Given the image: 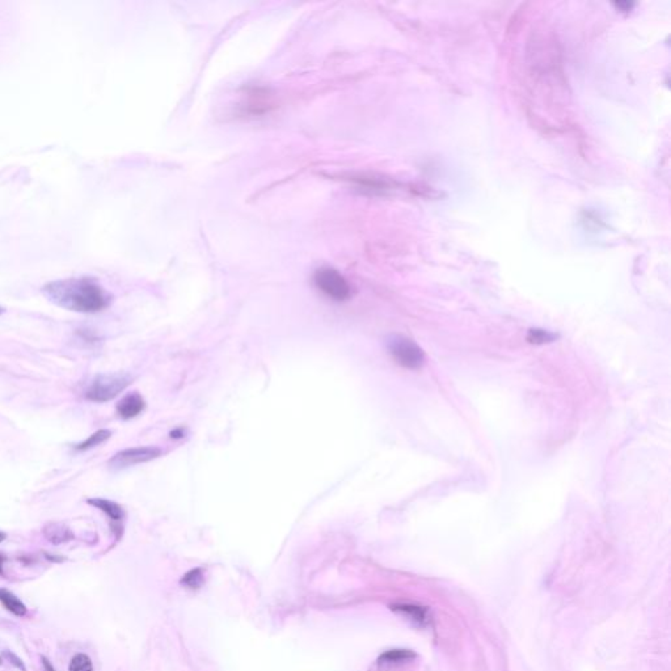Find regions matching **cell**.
<instances>
[{
    "label": "cell",
    "instance_id": "cell-1",
    "mask_svg": "<svg viewBox=\"0 0 671 671\" xmlns=\"http://www.w3.org/2000/svg\"><path fill=\"white\" fill-rule=\"evenodd\" d=\"M43 293L55 306L79 314H98L111 303L109 293L91 277L53 281L43 287Z\"/></svg>",
    "mask_w": 671,
    "mask_h": 671
},
{
    "label": "cell",
    "instance_id": "cell-2",
    "mask_svg": "<svg viewBox=\"0 0 671 671\" xmlns=\"http://www.w3.org/2000/svg\"><path fill=\"white\" fill-rule=\"evenodd\" d=\"M132 382V375L126 373L96 375L86 388L84 397L93 403H107L118 396Z\"/></svg>",
    "mask_w": 671,
    "mask_h": 671
},
{
    "label": "cell",
    "instance_id": "cell-3",
    "mask_svg": "<svg viewBox=\"0 0 671 671\" xmlns=\"http://www.w3.org/2000/svg\"><path fill=\"white\" fill-rule=\"evenodd\" d=\"M387 349L391 354V357L396 361L397 364L409 370L419 369L425 361V354L417 344H415L412 340H408L403 336L395 334L388 337Z\"/></svg>",
    "mask_w": 671,
    "mask_h": 671
},
{
    "label": "cell",
    "instance_id": "cell-4",
    "mask_svg": "<svg viewBox=\"0 0 671 671\" xmlns=\"http://www.w3.org/2000/svg\"><path fill=\"white\" fill-rule=\"evenodd\" d=\"M315 286L327 297L336 300L344 302L350 298L352 290L346 278L332 268H321L314 275Z\"/></svg>",
    "mask_w": 671,
    "mask_h": 671
},
{
    "label": "cell",
    "instance_id": "cell-5",
    "mask_svg": "<svg viewBox=\"0 0 671 671\" xmlns=\"http://www.w3.org/2000/svg\"><path fill=\"white\" fill-rule=\"evenodd\" d=\"M163 452L155 446H144V447H132L117 452L111 456L108 464L111 470H123L132 467L135 464L147 463L159 458Z\"/></svg>",
    "mask_w": 671,
    "mask_h": 671
},
{
    "label": "cell",
    "instance_id": "cell-6",
    "mask_svg": "<svg viewBox=\"0 0 671 671\" xmlns=\"http://www.w3.org/2000/svg\"><path fill=\"white\" fill-rule=\"evenodd\" d=\"M87 502L89 505L99 509L109 517L113 530L120 537L122 534V522H123V518H125V511H123L121 505H118V504H116L110 500H107V498H88Z\"/></svg>",
    "mask_w": 671,
    "mask_h": 671
},
{
    "label": "cell",
    "instance_id": "cell-7",
    "mask_svg": "<svg viewBox=\"0 0 671 671\" xmlns=\"http://www.w3.org/2000/svg\"><path fill=\"white\" fill-rule=\"evenodd\" d=\"M144 408H146V401L144 397L141 396L138 392H132L122 397L118 401L117 415L122 419H132L139 416L144 412Z\"/></svg>",
    "mask_w": 671,
    "mask_h": 671
},
{
    "label": "cell",
    "instance_id": "cell-8",
    "mask_svg": "<svg viewBox=\"0 0 671 671\" xmlns=\"http://www.w3.org/2000/svg\"><path fill=\"white\" fill-rule=\"evenodd\" d=\"M44 535L46 539L55 546L67 543L74 538V534L63 523H49V525H46L44 528Z\"/></svg>",
    "mask_w": 671,
    "mask_h": 671
},
{
    "label": "cell",
    "instance_id": "cell-9",
    "mask_svg": "<svg viewBox=\"0 0 671 671\" xmlns=\"http://www.w3.org/2000/svg\"><path fill=\"white\" fill-rule=\"evenodd\" d=\"M0 603L15 617H24L28 612L26 606L24 605L16 595L12 594L11 592L6 589H0Z\"/></svg>",
    "mask_w": 671,
    "mask_h": 671
},
{
    "label": "cell",
    "instance_id": "cell-10",
    "mask_svg": "<svg viewBox=\"0 0 671 671\" xmlns=\"http://www.w3.org/2000/svg\"><path fill=\"white\" fill-rule=\"evenodd\" d=\"M111 437V431L108 429H100L93 433L92 435H89L88 438L86 440H83L82 443H77L75 446V450L77 452H87V450H91L96 446H99L101 443L107 442Z\"/></svg>",
    "mask_w": 671,
    "mask_h": 671
},
{
    "label": "cell",
    "instance_id": "cell-11",
    "mask_svg": "<svg viewBox=\"0 0 671 671\" xmlns=\"http://www.w3.org/2000/svg\"><path fill=\"white\" fill-rule=\"evenodd\" d=\"M412 657H415V654L409 650H390L385 654H382V657L379 658V662H385V663H394L395 662L396 663V662H401V661L410 660Z\"/></svg>",
    "mask_w": 671,
    "mask_h": 671
},
{
    "label": "cell",
    "instance_id": "cell-12",
    "mask_svg": "<svg viewBox=\"0 0 671 671\" xmlns=\"http://www.w3.org/2000/svg\"><path fill=\"white\" fill-rule=\"evenodd\" d=\"M68 671H93L92 661L87 654L79 653L72 657L68 665Z\"/></svg>",
    "mask_w": 671,
    "mask_h": 671
},
{
    "label": "cell",
    "instance_id": "cell-13",
    "mask_svg": "<svg viewBox=\"0 0 671 671\" xmlns=\"http://www.w3.org/2000/svg\"><path fill=\"white\" fill-rule=\"evenodd\" d=\"M556 339H557L556 334L544 330H530L527 334L528 342L537 344V345L555 341Z\"/></svg>",
    "mask_w": 671,
    "mask_h": 671
},
{
    "label": "cell",
    "instance_id": "cell-14",
    "mask_svg": "<svg viewBox=\"0 0 671 671\" xmlns=\"http://www.w3.org/2000/svg\"><path fill=\"white\" fill-rule=\"evenodd\" d=\"M395 610L396 611H400L406 615H409L412 619L417 620V622H424L426 619V611L421 607H415V606H408V605H399L395 606Z\"/></svg>",
    "mask_w": 671,
    "mask_h": 671
},
{
    "label": "cell",
    "instance_id": "cell-15",
    "mask_svg": "<svg viewBox=\"0 0 671 671\" xmlns=\"http://www.w3.org/2000/svg\"><path fill=\"white\" fill-rule=\"evenodd\" d=\"M181 583L187 586L189 589H199V586L203 583L202 571L201 569H193V571L187 572L184 576V578L181 580Z\"/></svg>",
    "mask_w": 671,
    "mask_h": 671
},
{
    "label": "cell",
    "instance_id": "cell-16",
    "mask_svg": "<svg viewBox=\"0 0 671 671\" xmlns=\"http://www.w3.org/2000/svg\"><path fill=\"white\" fill-rule=\"evenodd\" d=\"M4 656H6V657L10 660V662H12L15 666H17L19 669H22V671H25V666H24V663H22V661L19 660V658H17L15 654H12V653H10V651H4Z\"/></svg>",
    "mask_w": 671,
    "mask_h": 671
},
{
    "label": "cell",
    "instance_id": "cell-17",
    "mask_svg": "<svg viewBox=\"0 0 671 671\" xmlns=\"http://www.w3.org/2000/svg\"><path fill=\"white\" fill-rule=\"evenodd\" d=\"M43 665H44L45 671H55L54 668H53V665L49 662L47 658H45V657L43 658Z\"/></svg>",
    "mask_w": 671,
    "mask_h": 671
},
{
    "label": "cell",
    "instance_id": "cell-18",
    "mask_svg": "<svg viewBox=\"0 0 671 671\" xmlns=\"http://www.w3.org/2000/svg\"><path fill=\"white\" fill-rule=\"evenodd\" d=\"M4 562H6V557H4V555L0 553V574H3V565H4Z\"/></svg>",
    "mask_w": 671,
    "mask_h": 671
},
{
    "label": "cell",
    "instance_id": "cell-19",
    "mask_svg": "<svg viewBox=\"0 0 671 671\" xmlns=\"http://www.w3.org/2000/svg\"><path fill=\"white\" fill-rule=\"evenodd\" d=\"M4 539H6V534H4V532H0V543Z\"/></svg>",
    "mask_w": 671,
    "mask_h": 671
},
{
    "label": "cell",
    "instance_id": "cell-20",
    "mask_svg": "<svg viewBox=\"0 0 671 671\" xmlns=\"http://www.w3.org/2000/svg\"><path fill=\"white\" fill-rule=\"evenodd\" d=\"M4 312H6V309H4V307H1V306H0V315H3V314H4Z\"/></svg>",
    "mask_w": 671,
    "mask_h": 671
},
{
    "label": "cell",
    "instance_id": "cell-21",
    "mask_svg": "<svg viewBox=\"0 0 671 671\" xmlns=\"http://www.w3.org/2000/svg\"><path fill=\"white\" fill-rule=\"evenodd\" d=\"M1 662H3V660H1V657H0V665H1Z\"/></svg>",
    "mask_w": 671,
    "mask_h": 671
}]
</instances>
